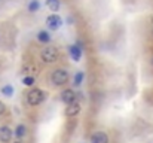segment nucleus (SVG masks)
I'll return each mask as SVG.
<instances>
[{"instance_id": "11", "label": "nucleus", "mask_w": 153, "mask_h": 143, "mask_svg": "<svg viewBox=\"0 0 153 143\" xmlns=\"http://www.w3.org/2000/svg\"><path fill=\"white\" fill-rule=\"evenodd\" d=\"M46 6H48V9L53 12V13H56L58 10H59V6H61V0H46Z\"/></svg>"}, {"instance_id": "21", "label": "nucleus", "mask_w": 153, "mask_h": 143, "mask_svg": "<svg viewBox=\"0 0 153 143\" xmlns=\"http://www.w3.org/2000/svg\"><path fill=\"white\" fill-rule=\"evenodd\" d=\"M152 63H153V60H152Z\"/></svg>"}, {"instance_id": "3", "label": "nucleus", "mask_w": 153, "mask_h": 143, "mask_svg": "<svg viewBox=\"0 0 153 143\" xmlns=\"http://www.w3.org/2000/svg\"><path fill=\"white\" fill-rule=\"evenodd\" d=\"M45 98H46V94L43 93V90L34 88V87H31V90H30V91L27 93V95H25L27 104L31 106V107H36V106L42 104V103L45 101Z\"/></svg>"}, {"instance_id": "12", "label": "nucleus", "mask_w": 153, "mask_h": 143, "mask_svg": "<svg viewBox=\"0 0 153 143\" xmlns=\"http://www.w3.org/2000/svg\"><path fill=\"white\" fill-rule=\"evenodd\" d=\"M83 79H85V72H82V70L76 72V75L73 78V87H80L83 84Z\"/></svg>"}, {"instance_id": "9", "label": "nucleus", "mask_w": 153, "mask_h": 143, "mask_svg": "<svg viewBox=\"0 0 153 143\" xmlns=\"http://www.w3.org/2000/svg\"><path fill=\"white\" fill-rule=\"evenodd\" d=\"M91 143H110V140H108L107 133H104V131H95L91 136Z\"/></svg>"}, {"instance_id": "2", "label": "nucleus", "mask_w": 153, "mask_h": 143, "mask_svg": "<svg viewBox=\"0 0 153 143\" xmlns=\"http://www.w3.org/2000/svg\"><path fill=\"white\" fill-rule=\"evenodd\" d=\"M70 79V75H68V70H65L64 67H56L53 69L49 75V82H51L53 87H64Z\"/></svg>"}, {"instance_id": "16", "label": "nucleus", "mask_w": 153, "mask_h": 143, "mask_svg": "<svg viewBox=\"0 0 153 143\" xmlns=\"http://www.w3.org/2000/svg\"><path fill=\"white\" fill-rule=\"evenodd\" d=\"M34 82H36V79H34L33 75H27V76H24V79H22V84H24L25 87H30V88L34 85Z\"/></svg>"}, {"instance_id": "7", "label": "nucleus", "mask_w": 153, "mask_h": 143, "mask_svg": "<svg viewBox=\"0 0 153 143\" xmlns=\"http://www.w3.org/2000/svg\"><path fill=\"white\" fill-rule=\"evenodd\" d=\"M12 134H13V131L10 130V127H7V125H1V127H0V142L1 143L10 142Z\"/></svg>"}, {"instance_id": "14", "label": "nucleus", "mask_w": 153, "mask_h": 143, "mask_svg": "<svg viewBox=\"0 0 153 143\" xmlns=\"http://www.w3.org/2000/svg\"><path fill=\"white\" fill-rule=\"evenodd\" d=\"M39 9H40V1H39V0H31V1L28 3V12L36 13Z\"/></svg>"}, {"instance_id": "17", "label": "nucleus", "mask_w": 153, "mask_h": 143, "mask_svg": "<svg viewBox=\"0 0 153 143\" xmlns=\"http://www.w3.org/2000/svg\"><path fill=\"white\" fill-rule=\"evenodd\" d=\"M1 94L6 95V97H12L13 95V87L12 85H4L1 88Z\"/></svg>"}, {"instance_id": "15", "label": "nucleus", "mask_w": 153, "mask_h": 143, "mask_svg": "<svg viewBox=\"0 0 153 143\" xmlns=\"http://www.w3.org/2000/svg\"><path fill=\"white\" fill-rule=\"evenodd\" d=\"M21 70H22V73H25V76H27V75H31V72L36 70V66H34L33 63H25Z\"/></svg>"}, {"instance_id": "1", "label": "nucleus", "mask_w": 153, "mask_h": 143, "mask_svg": "<svg viewBox=\"0 0 153 143\" xmlns=\"http://www.w3.org/2000/svg\"><path fill=\"white\" fill-rule=\"evenodd\" d=\"M39 58L43 64H55L59 61L61 58V54H59V49L56 46H52V45H46L40 49L39 52Z\"/></svg>"}, {"instance_id": "18", "label": "nucleus", "mask_w": 153, "mask_h": 143, "mask_svg": "<svg viewBox=\"0 0 153 143\" xmlns=\"http://www.w3.org/2000/svg\"><path fill=\"white\" fill-rule=\"evenodd\" d=\"M4 112H6V104L3 101H0V115H3Z\"/></svg>"}, {"instance_id": "20", "label": "nucleus", "mask_w": 153, "mask_h": 143, "mask_svg": "<svg viewBox=\"0 0 153 143\" xmlns=\"http://www.w3.org/2000/svg\"><path fill=\"white\" fill-rule=\"evenodd\" d=\"M152 33H153V30H152Z\"/></svg>"}, {"instance_id": "19", "label": "nucleus", "mask_w": 153, "mask_h": 143, "mask_svg": "<svg viewBox=\"0 0 153 143\" xmlns=\"http://www.w3.org/2000/svg\"><path fill=\"white\" fill-rule=\"evenodd\" d=\"M13 143H22V140H21V139H18V140H15Z\"/></svg>"}, {"instance_id": "13", "label": "nucleus", "mask_w": 153, "mask_h": 143, "mask_svg": "<svg viewBox=\"0 0 153 143\" xmlns=\"http://www.w3.org/2000/svg\"><path fill=\"white\" fill-rule=\"evenodd\" d=\"M25 134H27V127H25L24 124H18L16 128H15V136H16L18 139H22Z\"/></svg>"}, {"instance_id": "10", "label": "nucleus", "mask_w": 153, "mask_h": 143, "mask_svg": "<svg viewBox=\"0 0 153 143\" xmlns=\"http://www.w3.org/2000/svg\"><path fill=\"white\" fill-rule=\"evenodd\" d=\"M37 40L40 42V43H43V45H48L49 42L52 40V37H51V33L49 31H46V30H40L39 33H37Z\"/></svg>"}, {"instance_id": "4", "label": "nucleus", "mask_w": 153, "mask_h": 143, "mask_svg": "<svg viewBox=\"0 0 153 143\" xmlns=\"http://www.w3.org/2000/svg\"><path fill=\"white\" fill-rule=\"evenodd\" d=\"M67 107H65V116H68V118H74V116H77L80 112H82V104L77 101V100H74V101H71V103H68V104H65Z\"/></svg>"}, {"instance_id": "8", "label": "nucleus", "mask_w": 153, "mask_h": 143, "mask_svg": "<svg viewBox=\"0 0 153 143\" xmlns=\"http://www.w3.org/2000/svg\"><path fill=\"white\" fill-rule=\"evenodd\" d=\"M68 54H70L73 61L79 63L80 58H82V48H80V45H70L68 46Z\"/></svg>"}, {"instance_id": "5", "label": "nucleus", "mask_w": 153, "mask_h": 143, "mask_svg": "<svg viewBox=\"0 0 153 143\" xmlns=\"http://www.w3.org/2000/svg\"><path fill=\"white\" fill-rule=\"evenodd\" d=\"M46 25H48L49 30H58L62 25V18L58 13H51L46 18Z\"/></svg>"}, {"instance_id": "6", "label": "nucleus", "mask_w": 153, "mask_h": 143, "mask_svg": "<svg viewBox=\"0 0 153 143\" xmlns=\"http://www.w3.org/2000/svg\"><path fill=\"white\" fill-rule=\"evenodd\" d=\"M76 97H77V95H76V93H74L71 88H65V90H62L61 94H59V98H61V101H62L64 104H68V103L74 101Z\"/></svg>"}]
</instances>
